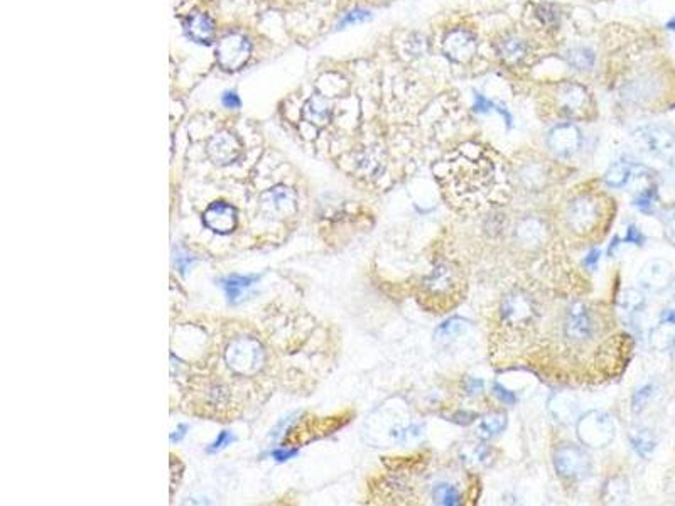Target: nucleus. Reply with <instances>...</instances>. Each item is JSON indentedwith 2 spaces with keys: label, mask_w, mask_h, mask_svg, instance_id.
Instances as JSON below:
<instances>
[{
  "label": "nucleus",
  "mask_w": 675,
  "mask_h": 506,
  "mask_svg": "<svg viewBox=\"0 0 675 506\" xmlns=\"http://www.w3.org/2000/svg\"><path fill=\"white\" fill-rule=\"evenodd\" d=\"M444 198L461 213H478L510 198V177L503 159L480 143L468 142L434 168Z\"/></svg>",
  "instance_id": "1"
},
{
  "label": "nucleus",
  "mask_w": 675,
  "mask_h": 506,
  "mask_svg": "<svg viewBox=\"0 0 675 506\" xmlns=\"http://www.w3.org/2000/svg\"><path fill=\"white\" fill-rule=\"evenodd\" d=\"M267 361L265 349L261 341L252 336H239L228 343L225 351V363L230 371L236 375L255 376Z\"/></svg>",
  "instance_id": "2"
},
{
  "label": "nucleus",
  "mask_w": 675,
  "mask_h": 506,
  "mask_svg": "<svg viewBox=\"0 0 675 506\" xmlns=\"http://www.w3.org/2000/svg\"><path fill=\"white\" fill-rule=\"evenodd\" d=\"M461 275L450 264L439 265L434 268L422 282V294L428 301L436 302V308H447L450 299H458L461 292Z\"/></svg>",
  "instance_id": "3"
},
{
  "label": "nucleus",
  "mask_w": 675,
  "mask_h": 506,
  "mask_svg": "<svg viewBox=\"0 0 675 506\" xmlns=\"http://www.w3.org/2000/svg\"><path fill=\"white\" fill-rule=\"evenodd\" d=\"M601 203L595 196H579L567 208V225L577 235H593L603 220Z\"/></svg>",
  "instance_id": "4"
},
{
  "label": "nucleus",
  "mask_w": 675,
  "mask_h": 506,
  "mask_svg": "<svg viewBox=\"0 0 675 506\" xmlns=\"http://www.w3.org/2000/svg\"><path fill=\"white\" fill-rule=\"evenodd\" d=\"M252 54V43L240 32L226 34L218 41L214 58L218 66L225 71H239L248 62Z\"/></svg>",
  "instance_id": "5"
},
{
  "label": "nucleus",
  "mask_w": 675,
  "mask_h": 506,
  "mask_svg": "<svg viewBox=\"0 0 675 506\" xmlns=\"http://www.w3.org/2000/svg\"><path fill=\"white\" fill-rule=\"evenodd\" d=\"M579 441L589 448H604L615 437V424L604 412H589L577 420Z\"/></svg>",
  "instance_id": "6"
},
{
  "label": "nucleus",
  "mask_w": 675,
  "mask_h": 506,
  "mask_svg": "<svg viewBox=\"0 0 675 506\" xmlns=\"http://www.w3.org/2000/svg\"><path fill=\"white\" fill-rule=\"evenodd\" d=\"M598 332V324L591 309L584 302H574L566 312L564 321V334L571 343L584 345L595 339Z\"/></svg>",
  "instance_id": "7"
},
{
  "label": "nucleus",
  "mask_w": 675,
  "mask_h": 506,
  "mask_svg": "<svg viewBox=\"0 0 675 506\" xmlns=\"http://www.w3.org/2000/svg\"><path fill=\"white\" fill-rule=\"evenodd\" d=\"M537 319V306L532 297L524 292L508 294L502 302V321L508 327L529 330Z\"/></svg>",
  "instance_id": "8"
},
{
  "label": "nucleus",
  "mask_w": 675,
  "mask_h": 506,
  "mask_svg": "<svg viewBox=\"0 0 675 506\" xmlns=\"http://www.w3.org/2000/svg\"><path fill=\"white\" fill-rule=\"evenodd\" d=\"M555 471L567 479H581L591 469L589 456L581 448L573 444L561 446L554 456Z\"/></svg>",
  "instance_id": "9"
},
{
  "label": "nucleus",
  "mask_w": 675,
  "mask_h": 506,
  "mask_svg": "<svg viewBox=\"0 0 675 506\" xmlns=\"http://www.w3.org/2000/svg\"><path fill=\"white\" fill-rule=\"evenodd\" d=\"M243 152V143L235 134L221 130L208 140L206 154L217 165H230L236 162Z\"/></svg>",
  "instance_id": "10"
},
{
  "label": "nucleus",
  "mask_w": 675,
  "mask_h": 506,
  "mask_svg": "<svg viewBox=\"0 0 675 506\" xmlns=\"http://www.w3.org/2000/svg\"><path fill=\"white\" fill-rule=\"evenodd\" d=\"M261 208L265 216H287L298 208V196L287 186H276L261 196Z\"/></svg>",
  "instance_id": "11"
},
{
  "label": "nucleus",
  "mask_w": 675,
  "mask_h": 506,
  "mask_svg": "<svg viewBox=\"0 0 675 506\" xmlns=\"http://www.w3.org/2000/svg\"><path fill=\"white\" fill-rule=\"evenodd\" d=\"M203 223L208 230L218 235L232 233L239 225V213L230 203L214 201L203 213Z\"/></svg>",
  "instance_id": "12"
},
{
  "label": "nucleus",
  "mask_w": 675,
  "mask_h": 506,
  "mask_svg": "<svg viewBox=\"0 0 675 506\" xmlns=\"http://www.w3.org/2000/svg\"><path fill=\"white\" fill-rule=\"evenodd\" d=\"M582 135L574 124H561L551 130L547 137L549 149L559 157H571L579 150Z\"/></svg>",
  "instance_id": "13"
},
{
  "label": "nucleus",
  "mask_w": 675,
  "mask_h": 506,
  "mask_svg": "<svg viewBox=\"0 0 675 506\" xmlns=\"http://www.w3.org/2000/svg\"><path fill=\"white\" fill-rule=\"evenodd\" d=\"M444 51L452 61L466 62L476 53V38L465 29H456L444 41Z\"/></svg>",
  "instance_id": "14"
},
{
  "label": "nucleus",
  "mask_w": 675,
  "mask_h": 506,
  "mask_svg": "<svg viewBox=\"0 0 675 506\" xmlns=\"http://www.w3.org/2000/svg\"><path fill=\"white\" fill-rule=\"evenodd\" d=\"M637 142L650 154L670 152L675 146V137L662 127H645L637 132Z\"/></svg>",
  "instance_id": "15"
},
{
  "label": "nucleus",
  "mask_w": 675,
  "mask_h": 506,
  "mask_svg": "<svg viewBox=\"0 0 675 506\" xmlns=\"http://www.w3.org/2000/svg\"><path fill=\"white\" fill-rule=\"evenodd\" d=\"M184 34L196 44H210L214 36V22L208 14H191L184 21Z\"/></svg>",
  "instance_id": "16"
},
{
  "label": "nucleus",
  "mask_w": 675,
  "mask_h": 506,
  "mask_svg": "<svg viewBox=\"0 0 675 506\" xmlns=\"http://www.w3.org/2000/svg\"><path fill=\"white\" fill-rule=\"evenodd\" d=\"M559 102H561L564 112L569 115H577L582 110H586L588 93L579 84H564L561 93H559Z\"/></svg>",
  "instance_id": "17"
},
{
  "label": "nucleus",
  "mask_w": 675,
  "mask_h": 506,
  "mask_svg": "<svg viewBox=\"0 0 675 506\" xmlns=\"http://www.w3.org/2000/svg\"><path fill=\"white\" fill-rule=\"evenodd\" d=\"M302 117L304 120L313 124L314 127H322L329 122L331 118V106H329V102L321 95H314L306 102L302 108Z\"/></svg>",
  "instance_id": "18"
},
{
  "label": "nucleus",
  "mask_w": 675,
  "mask_h": 506,
  "mask_svg": "<svg viewBox=\"0 0 675 506\" xmlns=\"http://www.w3.org/2000/svg\"><path fill=\"white\" fill-rule=\"evenodd\" d=\"M670 277H672V272H670L669 265L663 262H652L643 268L640 279L643 282V287H647L648 290H662L669 286Z\"/></svg>",
  "instance_id": "19"
},
{
  "label": "nucleus",
  "mask_w": 675,
  "mask_h": 506,
  "mask_svg": "<svg viewBox=\"0 0 675 506\" xmlns=\"http://www.w3.org/2000/svg\"><path fill=\"white\" fill-rule=\"evenodd\" d=\"M507 427V415L502 412H493L488 413V415L481 417L476 424V435L483 441H489V439L496 437L498 434H502Z\"/></svg>",
  "instance_id": "20"
},
{
  "label": "nucleus",
  "mask_w": 675,
  "mask_h": 506,
  "mask_svg": "<svg viewBox=\"0 0 675 506\" xmlns=\"http://www.w3.org/2000/svg\"><path fill=\"white\" fill-rule=\"evenodd\" d=\"M254 282H257V277L254 275H230L221 280V287L225 289L228 301L232 304H235V302H239L242 299L245 290L254 286Z\"/></svg>",
  "instance_id": "21"
},
{
  "label": "nucleus",
  "mask_w": 675,
  "mask_h": 506,
  "mask_svg": "<svg viewBox=\"0 0 675 506\" xmlns=\"http://www.w3.org/2000/svg\"><path fill=\"white\" fill-rule=\"evenodd\" d=\"M468 327H469L468 321L461 319V317H452V319L446 321V323H443L439 327H437L436 332H434V338H436V341L443 343V345H447V343L454 341L456 338H459V336L468 330Z\"/></svg>",
  "instance_id": "22"
},
{
  "label": "nucleus",
  "mask_w": 675,
  "mask_h": 506,
  "mask_svg": "<svg viewBox=\"0 0 675 506\" xmlns=\"http://www.w3.org/2000/svg\"><path fill=\"white\" fill-rule=\"evenodd\" d=\"M432 500L436 501L437 505H446V506H456L461 505L463 498H461V491L458 490V486L451 485V483H437L432 487Z\"/></svg>",
  "instance_id": "23"
},
{
  "label": "nucleus",
  "mask_w": 675,
  "mask_h": 506,
  "mask_svg": "<svg viewBox=\"0 0 675 506\" xmlns=\"http://www.w3.org/2000/svg\"><path fill=\"white\" fill-rule=\"evenodd\" d=\"M551 410L561 422H571V420H574L577 417V405L574 404V400L569 395L554 397V400L551 402Z\"/></svg>",
  "instance_id": "24"
},
{
  "label": "nucleus",
  "mask_w": 675,
  "mask_h": 506,
  "mask_svg": "<svg viewBox=\"0 0 675 506\" xmlns=\"http://www.w3.org/2000/svg\"><path fill=\"white\" fill-rule=\"evenodd\" d=\"M632 177V168L626 162H615L604 174V181L611 187H623Z\"/></svg>",
  "instance_id": "25"
},
{
  "label": "nucleus",
  "mask_w": 675,
  "mask_h": 506,
  "mask_svg": "<svg viewBox=\"0 0 675 506\" xmlns=\"http://www.w3.org/2000/svg\"><path fill=\"white\" fill-rule=\"evenodd\" d=\"M567 61L576 69L584 71V69L593 68V65H595V54H593L591 49H586V47H576V49H571L567 53Z\"/></svg>",
  "instance_id": "26"
},
{
  "label": "nucleus",
  "mask_w": 675,
  "mask_h": 506,
  "mask_svg": "<svg viewBox=\"0 0 675 506\" xmlns=\"http://www.w3.org/2000/svg\"><path fill=\"white\" fill-rule=\"evenodd\" d=\"M461 461H465L468 466H483V464H488L489 461V452L487 448L483 446H476V444H468L461 452Z\"/></svg>",
  "instance_id": "27"
},
{
  "label": "nucleus",
  "mask_w": 675,
  "mask_h": 506,
  "mask_svg": "<svg viewBox=\"0 0 675 506\" xmlns=\"http://www.w3.org/2000/svg\"><path fill=\"white\" fill-rule=\"evenodd\" d=\"M632 446L641 457H648L655 449V439L648 430H637L632 435Z\"/></svg>",
  "instance_id": "28"
},
{
  "label": "nucleus",
  "mask_w": 675,
  "mask_h": 506,
  "mask_svg": "<svg viewBox=\"0 0 675 506\" xmlns=\"http://www.w3.org/2000/svg\"><path fill=\"white\" fill-rule=\"evenodd\" d=\"M500 53H502V56L505 58L507 61H518V59L524 56L525 47L520 39L511 38L503 41L502 46H500Z\"/></svg>",
  "instance_id": "29"
},
{
  "label": "nucleus",
  "mask_w": 675,
  "mask_h": 506,
  "mask_svg": "<svg viewBox=\"0 0 675 506\" xmlns=\"http://www.w3.org/2000/svg\"><path fill=\"white\" fill-rule=\"evenodd\" d=\"M368 19H372V12H370V10L353 9L341 17L340 22H338V29H343V27H346V25H351V24H359V22H365Z\"/></svg>",
  "instance_id": "30"
},
{
  "label": "nucleus",
  "mask_w": 675,
  "mask_h": 506,
  "mask_svg": "<svg viewBox=\"0 0 675 506\" xmlns=\"http://www.w3.org/2000/svg\"><path fill=\"white\" fill-rule=\"evenodd\" d=\"M655 198L656 194L654 187H647V189H643L637 196L635 206L637 208H640L641 211H652V208H654L655 205Z\"/></svg>",
  "instance_id": "31"
},
{
  "label": "nucleus",
  "mask_w": 675,
  "mask_h": 506,
  "mask_svg": "<svg viewBox=\"0 0 675 506\" xmlns=\"http://www.w3.org/2000/svg\"><path fill=\"white\" fill-rule=\"evenodd\" d=\"M621 487H626V483H621V485H617V479H611L610 483H608L606 486H604V494H603V498L606 501H610V503H617V501H621L623 498L625 496H621V494H618V490H621Z\"/></svg>",
  "instance_id": "32"
},
{
  "label": "nucleus",
  "mask_w": 675,
  "mask_h": 506,
  "mask_svg": "<svg viewBox=\"0 0 675 506\" xmlns=\"http://www.w3.org/2000/svg\"><path fill=\"white\" fill-rule=\"evenodd\" d=\"M641 302H643V299H641V295L635 292V290H626L621 299V306L625 309H628V311H637V309L641 306Z\"/></svg>",
  "instance_id": "33"
},
{
  "label": "nucleus",
  "mask_w": 675,
  "mask_h": 506,
  "mask_svg": "<svg viewBox=\"0 0 675 506\" xmlns=\"http://www.w3.org/2000/svg\"><path fill=\"white\" fill-rule=\"evenodd\" d=\"M221 105L228 110H236L242 105V100H240L239 93L235 90H225L221 93Z\"/></svg>",
  "instance_id": "34"
},
{
  "label": "nucleus",
  "mask_w": 675,
  "mask_h": 506,
  "mask_svg": "<svg viewBox=\"0 0 675 506\" xmlns=\"http://www.w3.org/2000/svg\"><path fill=\"white\" fill-rule=\"evenodd\" d=\"M496 105L493 102H489L487 97H483L481 93H474V105L473 110L476 113H485L489 112V110H495Z\"/></svg>",
  "instance_id": "35"
},
{
  "label": "nucleus",
  "mask_w": 675,
  "mask_h": 506,
  "mask_svg": "<svg viewBox=\"0 0 675 506\" xmlns=\"http://www.w3.org/2000/svg\"><path fill=\"white\" fill-rule=\"evenodd\" d=\"M652 385H648V387H643V389H640L635 393V397H633V410L635 412H638V410H641V407H643L645 404H647V400L648 398L652 397Z\"/></svg>",
  "instance_id": "36"
},
{
  "label": "nucleus",
  "mask_w": 675,
  "mask_h": 506,
  "mask_svg": "<svg viewBox=\"0 0 675 506\" xmlns=\"http://www.w3.org/2000/svg\"><path fill=\"white\" fill-rule=\"evenodd\" d=\"M493 393H495L496 397H498V400L503 402V404H508V405L515 404V395L511 393V391H508L507 389H503V387L498 385V383L493 385Z\"/></svg>",
  "instance_id": "37"
},
{
  "label": "nucleus",
  "mask_w": 675,
  "mask_h": 506,
  "mask_svg": "<svg viewBox=\"0 0 675 506\" xmlns=\"http://www.w3.org/2000/svg\"><path fill=\"white\" fill-rule=\"evenodd\" d=\"M230 441H232V435H230V432L223 430L220 435H218L217 441H214L213 444H211V448H208V452H214V450H220L221 448H225V446H228Z\"/></svg>",
  "instance_id": "38"
},
{
  "label": "nucleus",
  "mask_w": 675,
  "mask_h": 506,
  "mask_svg": "<svg viewBox=\"0 0 675 506\" xmlns=\"http://www.w3.org/2000/svg\"><path fill=\"white\" fill-rule=\"evenodd\" d=\"M626 242H632V243H637V245H640L641 242H643V236H641L640 231L637 230L635 227H630L628 228V233H626Z\"/></svg>",
  "instance_id": "39"
},
{
  "label": "nucleus",
  "mask_w": 675,
  "mask_h": 506,
  "mask_svg": "<svg viewBox=\"0 0 675 506\" xmlns=\"http://www.w3.org/2000/svg\"><path fill=\"white\" fill-rule=\"evenodd\" d=\"M598 262H599V250H593V252H589L588 257L584 258V265L589 268H595Z\"/></svg>",
  "instance_id": "40"
},
{
  "label": "nucleus",
  "mask_w": 675,
  "mask_h": 506,
  "mask_svg": "<svg viewBox=\"0 0 675 506\" xmlns=\"http://www.w3.org/2000/svg\"><path fill=\"white\" fill-rule=\"evenodd\" d=\"M466 390H468L469 393H480V391L483 390V382H481V380L469 378L468 385H466Z\"/></svg>",
  "instance_id": "41"
},
{
  "label": "nucleus",
  "mask_w": 675,
  "mask_h": 506,
  "mask_svg": "<svg viewBox=\"0 0 675 506\" xmlns=\"http://www.w3.org/2000/svg\"><path fill=\"white\" fill-rule=\"evenodd\" d=\"M296 452H298V450H296V449H291V450L279 449V450H276V452H274V457H276L277 461H285V459H289V457L294 456Z\"/></svg>",
  "instance_id": "42"
},
{
  "label": "nucleus",
  "mask_w": 675,
  "mask_h": 506,
  "mask_svg": "<svg viewBox=\"0 0 675 506\" xmlns=\"http://www.w3.org/2000/svg\"><path fill=\"white\" fill-rule=\"evenodd\" d=\"M663 323L670 324V326H675V308L674 309H667L662 316Z\"/></svg>",
  "instance_id": "43"
},
{
  "label": "nucleus",
  "mask_w": 675,
  "mask_h": 506,
  "mask_svg": "<svg viewBox=\"0 0 675 506\" xmlns=\"http://www.w3.org/2000/svg\"><path fill=\"white\" fill-rule=\"evenodd\" d=\"M184 430H188V427H186V426H181L179 428H177V435H176V434H173V437H170V441H173V442H174V441H179V439L183 437L184 434H186V432H184Z\"/></svg>",
  "instance_id": "44"
},
{
  "label": "nucleus",
  "mask_w": 675,
  "mask_h": 506,
  "mask_svg": "<svg viewBox=\"0 0 675 506\" xmlns=\"http://www.w3.org/2000/svg\"><path fill=\"white\" fill-rule=\"evenodd\" d=\"M667 29H670V31L675 32V17H674V19L669 21V24H667Z\"/></svg>",
  "instance_id": "45"
},
{
  "label": "nucleus",
  "mask_w": 675,
  "mask_h": 506,
  "mask_svg": "<svg viewBox=\"0 0 675 506\" xmlns=\"http://www.w3.org/2000/svg\"><path fill=\"white\" fill-rule=\"evenodd\" d=\"M674 343H675V339H674Z\"/></svg>",
  "instance_id": "46"
}]
</instances>
